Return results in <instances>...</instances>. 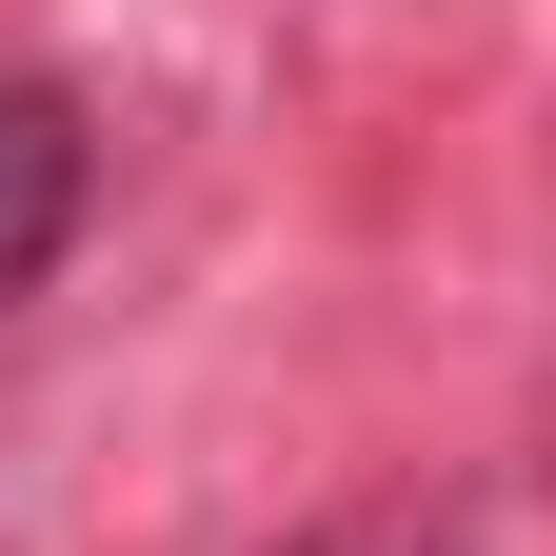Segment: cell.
Wrapping results in <instances>:
<instances>
[{"mask_svg": "<svg viewBox=\"0 0 556 556\" xmlns=\"http://www.w3.org/2000/svg\"><path fill=\"white\" fill-rule=\"evenodd\" d=\"M80 199H100V119L60 100V80H0V299H40V278H60Z\"/></svg>", "mask_w": 556, "mask_h": 556, "instance_id": "1", "label": "cell"}, {"mask_svg": "<svg viewBox=\"0 0 556 556\" xmlns=\"http://www.w3.org/2000/svg\"><path fill=\"white\" fill-rule=\"evenodd\" d=\"M438 556H457V536H438Z\"/></svg>", "mask_w": 556, "mask_h": 556, "instance_id": "2", "label": "cell"}]
</instances>
